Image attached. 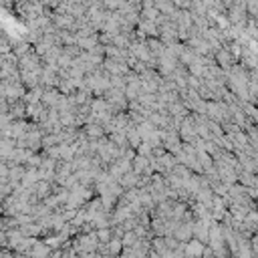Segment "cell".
Wrapping results in <instances>:
<instances>
[{"mask_svg":"<svg viewBox=\"0 0 258 258\" xmlns=\"http://www.w3.org/2000/svg\"><path fill=\"white\" fill-rule=\"evenodd\" d=\"M246 12L250 18H258V0H246Z\"/></svg>","mask_w":258,"mask_h":258,"instance_id":"cell-1","label":"cell"}]
</instances>
